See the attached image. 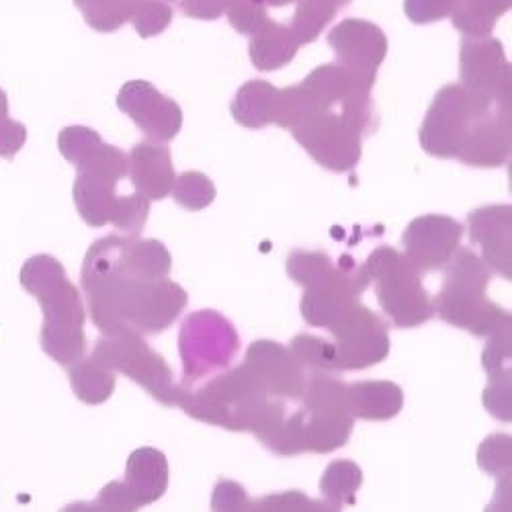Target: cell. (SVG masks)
Masks as SVG:
<instances>
[{
	"label": "cell",
	"mask_w": 512,
	"mask_h": 512,
	"mask_svg": "<svg viewBox=\"0 0 512 512\" xmlns=\"http://www.w3.org/2000/svg\"><path fill=\"white\" fill-rule=\"evenodd\" d=\"M123 259L127 269L146 281L166 279L173 267V259L166 246L158 240H138L136 236L125 238Z\"/></svg>",
	"instance_id": "cb8c5ba5"
},
{
	"label": "cell",
	"mask_w": 512,
	"mask_h": 512,
	"mask_svg": "<svg viewBox=\"0 0 512 512\" xmlns=\"http://www.w3.org/2000/svg\"><path fill=\"white\" fill-rule=\"evenodd\" d=\"M363 267L369 283H375L381 310L398 328H414L435 316L431 295L422 287V273L396 248L379 246Z\"/></svg>",
	"instance_id": "52a82bcc"
},
{
	"label": "cell",
	"mask_w": 512,
	"mask_h": 512,
	"mask_svg": "<svg viewBox=\"0 0 512 512\" xmlns=\"http://www.w3.org/2000/svg\"><path fill=\"white\" fill-rule=\"evenodd\" d=\"M244 365L252 371L269 398L302 400L308 375L291 349L271 340H256L248 347Z\"/></svg>",
	"instance_id": "2e32d148"
},
{
	"label": "cell",
	"mask_w": 512,
	"mask_h": 512,
	"mask_svg": "<svg viewBox=\"0 0 512 512\" xmlns=\"http://www.w3.org/2000/svg\"><path fill=\"white\" fill-rule=\"evenodd\" d=\"M469 240L482 246L484 265L496 271L500 277L510 281V228L512 209L510 205H488L472 211L467 216Z\"/></svg>",
	"instance_id": "ac0fdd59"
},
{
	"label": "cell",
	"mask_w": 512,
	"mask_h": 512,
	"mask_svg": "<svg viewBox=\"0 0 512 512\" xmlns=\"http://www.w3.org/2000/svg\"><path fill=\"white\" fill-rule=\"evenodd\" d=\"M279 402L269 400L252 371L240 365L211 379L197 392L181 388L177 406L201 422L222 426L226 431H252L256 435Z\"/></svg>",
	"instance_id": "5b68a950"
},
{
	"label": "cell",
	"mask_w": 512,
	"mask_h": 512,
	"mask_svg": "<svg viewBox=\"0 0 512 512\" xmlns=\"http://www.w3.org/2000/svg\"><path fill=\"white\" fill-rule=\"evenodd\" d=\"M123 246L125 238H103L84 261L82 285L89 293L93 320L107 334L162 332L185 310L187 291L168 279L146 281L134 275L125 265Z\"/></svg>",
	"instance_id": "6da1fadb"
},
{
	"label": "cell",
	"mask_w": 512,
	"mask_h": 512,
	"mask_svg": "<svg viewBox=\"0 0 512 512\" xmlns=\"http://www.w3.org/2000/svg\"><path fill=\"white\" fill-rule=\"evenodd\" d=\"M179 7L191 19L216 21L226 11V0H181Z\"/></svg>",
	"instance_id": "ab89813d"
},
{
	"label": "cell",
	"mask_w": 512,
	"mask_h": 512,
	"mask_svg": "<svg viewBox=\"0 0 512 512\" xmlns=\"http://www.w3.org/2000/svg\"><path fill=\"white\" fill-rule=\"evenodd\" d=\"M486 408L498 420H510V379L506 381H490V388L484 392Z\"/></svg>",
	"instance_id": "f35d334b"
},
{
	"label": "cell",
	"mask_w": 512,
	"mask_h": 512,
	"mask_svg": "<svg viewBox=\"0 0 512 512\" xmlns=\"http://www.w3.org/2000/svg\"><path fill=\"white\" fill-rule=\"evenodd\" d=\"M459 0H404V11L416 25L437 23L451 17Z\"/></svg>",
	"instance_id": "d590c367"
},
{
	"label": "cell",
	"mask_w": 512,
	"mask_h": 512,
	"mask_svg": "<svg viewBox=\"0 0 512 512\" xmlns=\"http://www.w3.org/2000/svg\"><path fill=\"white\" fill-rule=\"evenodd\" d=\"M130 21L140 37H154L173 21V7L168 0H138Z\"/></svg>",
	"instance_id": "4dcf8cb0"
},
{
	"label": "cell",
	"mask_w": 512,
	"mask_h": 512,
	"mask_svg": "<svg viewBox=\"0 0 512 512\" xmlns=\"http://www.w3.org/2000/svg\"><path fill=\"white\" fill-rule=\"evenodd\" d=\"M287 273L306 287L302 314L310 326L332 330L345 320L361 302V293L369 287L363 265H357L349 254L338 265L324 252L293 250L287 259Z\"/></svg>",
	"instance_id": "277c9868"
},
{
	"label": "cell",
	"mask_w": 512,
	"mask_h": 512,
	"mask_svg": "<svg viewBox=\"0 0 512 512\" xmlns=\"http://www.w3.org/2000/svg\"><path fill=\"white\" fill-rule=\"evenodd\" d=\"M480 467L490 476H504L510 469V437L494 435L482 443L478 455Z\"/></svg>",
	"instance_id": "836d02e7"
},
{
	"label": "cell",
	"mask_w": 512,
	"mask_h": 512,
	"mask_svg": "<svg viewBox=\"0 0 512 512\" xmlns=\"http://www.w3.org/2000/svg\"><path fill=\"white\" fill-rule=\"evenodd\" d=\"M349 3L351 0H297V9L289 27L302 46L312 44L336 13Z\"/></svg>",
	"instance_id": "484cf974"
},
{
	"label": "cell",
	"mask_w": 512,
	"mask_h": 512,
	"mask_svg": "<svg viewBox=\"0 0 512 512\" xmlns=\"http://www.w3.org/2000/svg\"><path fill=\"white\" fill-rule=\"evenodd\" d=\"M363 484L361 467L349 459L332 461L320 482V492L324 494L326 502L334 508L351 506L357 500V490Z\"/></svg>",
	"instance_id": "4316f807"
},
{
	"label": "cell",
	"mask_w": 512,
	"mask_h": 512,
	"mask_svg": "<svg viewBox=\"0 0 512 512\" xmlns=\"http://www.w3.org/2000/svg\"><path fill=\"white\" fill-rule=\"evenodd\" d=\"M300 48V39L295 37L291 27L269 21L259 33L252 35L248 54L256 70L273 72L287 66Z\"/></svg>",
	"instance_id": "7402d4cb"
},
{
	"label": "cell",
	"mask_w": 512,
	"mask_h": 512,
	"mask_svg": "<svg viewBox=\"0 0 512 512\" xmlns=\"http://www.w3.org/2000/svg\"><path fill=\"white\" fill-rule=\"evenodd\" d=\"M443 269L445 283L433 302L441 320L486 338L510 328V314L486 297L490 269L476 252L457 248Z\"/></svg>",
	"instance_id": "8992f818"
},
{
	"label": "cell",
	"mask_w": 512,
	"mask_h": 512,
	"mask_svg": "<svg viewBox=\"0 0 512 512\" xmlns=\"http://www.w3.org/2000/svg\"><path fill=\"white\" fill-rule=\"evenodd\" d=\"M371 123L340 109L318 111L295 125L291 134L326 170L349 173L361 160V142Z\"/></svg>",
	"instance_id": "ba28073f"
},
{
	"label": "cell",
	"mask_w": 512,
	"mask_h": 512,
	"mask_svg": "<svg viewBox=\"0 0 512 512\" xmlns=\"http://www.w3.org/2000/svg\"><path fill=\"white\" fill-rule=\"evenodd\" d=\"M304 406L285 416L277 433L265 443L277 455L330 453L343 447L353 431V416L347 406V383L328 373L308 375Z\"/></svg>",
	"instance_id": "3957f363"
},
{
	"label": "cell",
	"mask_w": 512,
	"mask_h": 512,
	"mask_svg": "<svg viewBox=\"0 0 512 512\" xmlns=\"http://www.w3.org/2000/svg\"><path fill=\"white\" fill-rule=\"evenodd\" d=\"M236 328L218 312L201 310L181 326L179 349L183 359V386L213 373L216 369L228 367L238 353Z\"/></svg>",
	"instance_id": "9c48e42d"
},
{
	"label": "cell",
	"mask_w": 512,
	"mask_h": 512,
	"mask_svg": "<svg viewBox=\"0 0 512 512\" xmlns=\"http://www.w3.org/2000/svg\"><path fill=\"white\" fill-rule=\"evenodd\" d=\"M97 361L105 369H117L138 381L164 406H177L181 388L175 386V377L166 361L156 355L140 334L121 330L101 338L97 345Z\"/></svg>",
	"instance_id": "30bf717a"
},
{
	"label": "cell",
	"mask_w": 512,
	"mask_h": 512,
	"mask_svg": "<svg viewBox=\"0 0 512 512\" xmlns=\"http://www.w3.org/2000/svg\"><path fill=\"white\" fill-rule=\"evenodd\" d=\"M97 506L101 512H136L138 508H142L130 488L125 486V482H115L107 486L101 492Z\"/></svg>",
	"instance_id": "74e56055"
},
{
	"label": "cell",
	"mask_w": 512,
	"mask_h": 512,
	"mask_svg": "<svg viewBox=\"0 0 512 512\" xmlns=\"http://www.w3.org/2000/svg\"><path fill=\"white\" fill-rule=\"evenodd\" d=\"M261 512H338L324 500H312L304 492H281L269 494L256 502Z\"/></svg>",
	"instance_id": "d6a6232c"
},
{
	"label": "cell",
	"mask_w": 512,
	"mask_h": 512,
	"mask_svg": "<svg viewBox=\"0 0 512 512\" xmlns=\"http://www.w3.org/2000/svg\"><path fill=\"white\" fill-rule=\"evenodd\" d=\"M330 332L334 334V343H330L332 373L365 369L390 355L386 320L361 304Z\"/></svg>",
	"instance_id": "7c38bea8"
},
{
	"label": "cell",
	"mask_w": 512,
	"mask_h": 512,
	"mask_svg": "<svg viewBox=\"0 0 512 512\" xmlns=\"http://www.w3.org/2000/svg\"><path fill=\"white\" fill-rule=\"evenodd\" d=\"M461 87L482 103H510V64L496 37H463L459 52Z\"/></svg>",
	"instance_id": "4fadbf2b"
},
{
	"label": "cell",
	"mask_w": 512,
	"mask_h": 512,
	"mask_svg": "<svg viewBox=\"0 0 512 512\" xmlns=\"http://www.w3.org/2000/svg\"><path fill=\"white\" fill-rule=\"evenodd\" d=\"M125 486L140 506H148L164 496L168 488V463L162 451L142 447L127 459Z\"/></svg>",
	"instance_id": "ffe728a7"
},
{
	"label": "cell",
	"mask_w": 512,
	"mask_h": 512,
	"mask_svg": "<svg viewBox=\"0 0 512 512\" xmlns=\"http://www.w3.org/2000/svg\"><path fill=\"white\" fill-rule=\"evenodd\" d=\"M211 508L213 512H261L256 502L248 498L246 490L230 480H222L213 490Z\"/></svg>",
	"instance_id": "e575fe53"
},
{
	"label": "cell",
	"mask_w": 512,
	"mask_h": 512,
	"mask_svg": "<svg viewBox=\"0 0 512 512\" xmlns=\"http://www.w3.org/2000/svg\"><path fill=\"white\" fill-rule=\"evenodd\" d=\"M173 197L181 207L189 211H201L216 199V185H213L211 179L205 177L203 173L189 170V173H183L181 177H177L173 187Z\"/></svg>",
	"instance_id": "f1b7e54d"
},
{
	"label": "cell",
	"mask_w": 512,
	"mask_h": 512,
	"mask_svg": "<svg viewBox=\"0 0 512 512\" xmlns=\"http://www.w3.org/2000/svg\"><path fill=\"white\" fill-rule=\"evenodd\" d=\"M148 213H150V201L146 197H142L140 193L125 195L117 199L111 224L130 236H138L146 226Z\"/></svg>",
	"instance_id": "1f68e13d"
},
{
	"label": "cell",
	"mask_w": 512,
	"mask_h": 512,
	"mask_svg": "<svg viewBox=\"0 0 512 512\" xmlns=\"http://www.w3.org/2000/svg\"><path fill=\"white\" fill-rule=\"evenodd\" d=\"M74 183V201L84 222L91 226H105L111 222L117 205V185L127 177L130 156L115 146L99 144L80 162Z\"/></svg>",
	"instance_id": "8fae6325"
},
{
	"label": "cell",
	"mask_w": 512,
	"mask_h": 512,
	"mask_svg": "<svg viewBox=\"0 0 512 512\" xmlns=\"http://www.w3.org/2000/svg\"><path fill=\"white\" fill-rule=\"evenodd\" d=\"M279 101V89L265 80H250L238 89L232 101V115L236 123L248 130H261L265 125L275 123Z\"/></svg>",
	"instance_id": "603a6c76"
},
{
	"label": "cell",
	"mask_w": 512,
	"mask_h": 512,
	"mask_svg": "<svg viewBox=\"0 0 512 512\" xmlns=\"http://www.w3.org/2000/svg\"><path fill=\"white\" fill-rule=\"evenodd\" d=\"M25 138V127L7 117V99L5 93L0 91V154L7 158L15 156L21 150Z\"/></svg>",
	"instance_id": "8d00e7d4"
},
{
	"label": "cell",
	"mask_w": 512,
	"mask_h": 512,
	"mask_svg": "<svg viewBox=\"0 0 512 512\" xmlns=\"http://www.w3.org/2000/svg\"><path fill=\"white\" fill-rule=\"evenodd\" d=\"M74 3L95 31L113 33L132 19L138 0H74Z\"/></svg>",
	"instance_id": "83f0119b"
},
{
	"label": "cell",
	"mask_w": 512,
	"mask_h": 512,
	"mask_svg": "<svg viewBox=\"0 0 512 512\" xmlns=\"http://www.w3.org/2000/svg\"><path fill=\"white\" fill-rule=\"evenodd\" d=\"M463 226L447 216H422L408 224L402 236L406 259L420 271L443 269L457 252Z\"/></svg>",
	"instance_id": "e0dca14e"
},
{
	"label": "cell",
	"mask_w": 512,
	"mask_h": 512,
	"mask_svg": "<svg viewBox=\"0 0 512 512\" xmlns=\"http://www.w3.org/2000/svg\"><path fill=\"white\" fill-rule=\"evenodd\" d=\"M265 0H226V17L230 25L242 35L259 33L271 19Z\"/></svg>",
	"instance_id": "f546056e"
},
{
	"label": "cell",
	"mask_w": 512,
	"mask_h": 512,
	"mask_svg": "<svg viewBox=\"0 0 512 512\" xmlns=\"http://www.w3.org/2000/svg\"><path fill=\"white\" fill-rule=\"evenodd\" d=\"M127 175H130L136 193L148 201H160L168 197L173 193L177 181L170 150L152 142H140L134 146Z\"/></svg>",
	"instance_id": "d6986e66"
},
{
	"label": "cell",
	"mask_w": 512,
	"mask_h": 512,
	"mask_svg": "<svg viewBox=\"0 0 512 512\" xmlns=\"http://www.w3.org/2000/svg\"><path fill=\"white\" fill-rule=\"evenodd\" d=\"M117 107L130 117L142 134L156 144L177 138L183 127V109L177 101L162 95L148 80H132L123 84Z\"/></svg>",
	"instance_id": "5bb4252c"
},
{
	"label": "cell",
	"mask_w": 512,
	"mask_h": 512,
	"mask_svg": "<svg viewBox=\"0 0 512 512\" xmlns=\"http://www.w3.org/2000/svg\"><path fill=\"white\" fill-rule=\"evenodd\" d=\"M512 0H459L451 23L465 37H488L496 21L510 11Z\"/></svg>",
	"instance_id": "d4e9b609"
},
{
	"label": "cell",
	"mask_w": 512,
	"mask_h": 512,
	"mask_svg": "<svg viewBox=\"0 0 512 512\" xmlns=\"http://www.w3.org/2000/svg\"><path fill=\"white\" fill-rule=\"evenodd\" d=\"M420 146L437 158L496 168L510 158V103L488 105L461 84L443 87L420 127Z\"/></svg>",
	"instance_id": "7a4b0ae2"
},
{
	"label": "cell",
	"mask_w": 512,
	"mask_h": 512,
	"mask_svg": "<svg viewBox=\"0 0 512 512\" xmlns=\"http://www.w3.org/2000/svg\"><path fill=\"white\" fill-rule=\"evenodd\" d=\"M291 3H297V0H265L267 7H285Z\"/></svg>",
	"instance_id": "60d3db41"
},
{
	"label": "cell",
	"mask_w": 512,
	"mask_h": 512,
	"mask_svg": "<svg viewBox=\"0 0 512 512\" xmlns=\"http://www.w3.org/2000/svg\"><path fill=\"white\" fill-rule=\"evenodd\" d=\"M347 406L353 418L390 420L404 406V394L392 381H357L347 386Z\"/></svg>",
	"instance_id": "44dd1931"
},
{
	"label": "cell",
	"mask_w": 512,
	"mask_h": 512,
	"mask_svg": "<svg viewBox=\"0 0 512 512\" xmlns=\"http://www.w3.org/2000/svg\"><path fill=\"white\" fill-rule=\"evenodd\" d=\"M328 46L338 64L375 84L377 70L388 56V37L377 25L363 19H345L328 33Z\"/></svg>",
	"instance_id": "9a60e30c"
}]
</instances>
